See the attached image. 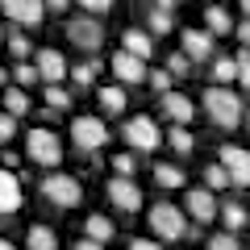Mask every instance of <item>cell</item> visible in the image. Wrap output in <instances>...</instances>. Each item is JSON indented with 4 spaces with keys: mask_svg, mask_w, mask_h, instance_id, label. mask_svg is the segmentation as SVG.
Listing matches in <instances>:
<instances>
[{
    "mask_svg": "<svg viewBox=\"0 0 250 250\" xmlns=\"http://www.w3.org/2000/svg\"><path fill=\"white\" fill-rule=\"evenodd\" d=\"M200 104H205V117L217 125V129H233V125L246 117V113H242V96H238V92H229L225 83L205 88V100H200Z\"/></svg>",
    "mask_w": 250,
    "mask_h": 250,
    "instance_id": "1",
    "label": "cell"
},
{
    "mask_svg": "<svg viewBox=\"0 0 250 250\" xmlns=\"http://www.w3.org/2000/svg\"><path fill=\"white\" fill-rule=\"evenodd\" d=\"M150 229L159 242H179L192 233V225L184 221V208L167 205V200H159V205H150Z\"/></svg>",
    "mask_w": 250,
    "mask_h": 250,
    "instance_id": "2",
    "label": "cell"
},
{
    "mask_svg": "<svg viewBox=\"0 0 250 250\" xmlns=\"http://www.w3.org/2000/svg\"><path fill=\"white\" fill-rule=\"evenodd\" d=\"M25 154L38 163V167H59L62 163V142H59V134L54 129H46V125H38V129H29L25 134Z\"/></svg>",
    "mask_w": 250,
    "mask_h": 250,
    "instance_id": "3",
    "label": "cell"
},
{
    "mask_svg": "<svg viewBox=\"0 0 250 250\" xmlns=\"http://www.w3.org/2000/svg\"><path fill=\"white\" fill-rule=\"evenodd\" d=\"M121 138H125V146H129V150H159V146L167 142L150 113H146V117H129V121L121 125Z\"/></svg>",
    "mask_w": 250,
    "mask_h": 250,
    "instance_id": "4",
    "label": "cell"
},
{
    "mask_svg": "<svg viewBox=\"0 0 250 250\" xmlns=\"http://www.w3.org/2000/svg\"><path fill=\"white\" fill-rule=\"evenodd\" d=\"M42 196L50 200V205H59V208H75L80 196H83V188H80V179L62 175V171H50V175L42 179Z\"/></svg>",
    "mask_w": 250,
    "mask_h": 250,
    "instance_id": "5",
    "label": "cell"
},
{
    "mask_svg": "<svg viewBox=\"0 0 250 250\" xmlns=\"http://www.w3.org/2000/svg\"><path fill=\"white\" fill-rule=\"evenodd\" d=\"M71 142L80 146L83 154L104 150V146H108V125L100 121V117H75V121H71Z\"/></svg>",
    "mask_w": 250,
    "mask_h": 250,
    "instance_id": "6",
    "label": "cell"
},
{
    "mask_svg": "<svg viewBox=\"0 0 250 250\" xmlns=\"http://www.w3.org/2000/svg\"><path fill=\"white\" fill-rule=\"evenodd\" d=\"M67 38H71L75 50L96 54L104 46V25H100V17H71L67 21Z\"/></svg>",
    "mask_w": 250,
    "mask_h": 250,
    "instance_id": "7",
    "label": "cell"
},
{
    "mask_svg": "<svg viewBox=\"0 0 250 250\" xmlns=\"http://www.w3.org/2000/svg\"><path fill=\"white\" fill-rule=\"evenodd\" d=\"M108 200H113L121 213H142V205H146L142 188H138L129 175H113V184H108Z\"/></svg>",
    "mask_w": 250,
    "mask_h": 250,
    "instance_id": "8",
    "label": "cell"
},
{
    "mask_svg": "<svg viewBox=\"0 0 250 250\" xmlns=\"http://www.w3.org/2000/svg\"><path fill=\"white\" fill-rule=\"evenodd\" d=\"M0 13L13 17V25H42V13H46V0H0Z\"/></svg>",
    "mask_w": 250,
    "mask_h": 250,
    "instance_id": "9",
    "label": "cell"
},
{
    "mask_svg": "<svg viewBox=\"0 0 250 250\" xmlns=\"http://www.w3.org/2000/svg\"><path fill=\"white\" fill-rule=\"evenodd\" d=\"M184 208H188V217H192L196 225H213V221H217V213H221L208 188H192V192L184 196Z\"/></svg>",
    "mask_w": 250,
    "mask_h": 250,
    "instance_id": "10",
    "label": "cell"
},
{
    "mask_svg": "<svg viewBox=\"0 0 250 250\" xmlns=\"http://www.w3.org/2000/svg\"><path fill=\"white\" fill-rule=\"evenodd\" d=\"M217 163L229 171V179L238 188H250V150L246 146H221V159Z\"/></svg>",
    "mask_w": 250,
    "mask_h": 250,
    "instance_id": "11",
    "label": "cell"
},
{
    "mask_svg": "<svg viewBox=\"0 0 250 250\" xmlns=\"http://www.w3.org/2000/svg\"><path fill=\"white\" fill-rule=\"evenodd\" d=\"M113 75H117V83H146L150 67H146V59H138V54L117 50L113 54Z\"/></svg>",
    "mask_w": 250,
    "mask_h": 250,
    "instance_id": "12",
    "label": "cell"
},
{
    "mask_svg": "<svg viewBox=\"0 0 250 250\" xmlns=\"http://www.w3.org/2000/svg\"><path fill=\"white\" fill-rule=\"evenodd\" d=\"M38 80L42 83H62L67 80V71H71V67H67V59H62L59 50H38Z\"/></svg>",
    "mask_w": 250,
    "mask_h": 250,
    "instance_id": "13",
    "label": "cell"
},
{
    "mask_svg": "<svg viewBox=\"0 0 250 250\" xmlns=\"http://www.w3.org/2000/svg\"><path fill=\"white\" fill-rule=\"evenodd\" d=\"M213 50H217V42H213L208 29H184V54H188L192 62L213 59Z\"/></svg>",
    "mask_w": 250,
    "mask_h": 250,
    "instance_id": "14",
    "label": "cell"
},
{
    "mask_svg": "<svg viewBox=\"0 0 250 250\" xmlns=\"http://www.w3.org/2000/svg\"><path fill=\"white\" fill-rule=\"evenodd\" d=\"M25 192H21V179L13 175L9 167H0V213H17Z\"/></svg>",
    "mask_w": 250,
    "mask_h": 250,
    "instance_id": "15",
    "label": "cell"
},
{
    "mask_svg": "<svg viewBox=\"0 0 250 250\" xmlns=\"http://www.w3.org/2000/svg\"><path fill=\"white\" fill-rule=\"evenodd\" d=\"M163 117H171L175 125H188L192 117H196V104H192V100H188L184 92H175V88H171L167 96H163Z\"/></svg>",
    "mask_w": 250,
    "mask_h": 250,
    "instance_id": "16",
    "label": "cell"
},
{
    "mask_svg": "<svg viewBox=\"0 0 250 250\" xmlns=\"http://www.w3.org/2000/svg\"><path fill=\"white\" fill-rule=\"evenodd\" d=\"M121 50L138 54V59H150L154 54V34H146V29H125L121 34Z\"/></svg>",
    "mask_w": 250,
    "mask_h": 250,
    "instance_id": "17",
    "label": "cell"
},
{
    "mask_svg": "<svg viewBox=\"0 0 250 250\" xmlns=\"http://www.w3.org/2000/svg\"><path fill=\"white\" fill-rule=\"evenodd\" d=\"M233 25H238V21H233L229 13L221 9V4H208V9H205V29H208L213 38H225V34H233Z\"/></svg>",
    "mask_w": 250,
    "mask_h": 250,
    "instance_id": "18",
    "label": "cell"
},
{
    "mask_svg": "<svg viewBox=\"0 0 250 250\" xmlns=\"http://www.w3.org/2000/svg\"><path fill=\"white\" fill-rule=\"evenodd\" d=\"M217 217H221V225H225L229 233L246 229V221H250V217H246V208H242L238 200H229V205H221V213H217Z\"/></svg>",
    "mask_w": 250,
    "mask_h": 250,
    "instance_id": "19",
    "label": "cell"
},
{
    "mask_svg": "<svg viewBox=\"0 0 250 250\" xmlns=\"http://www.w3.org/2000/svg\"><path fill=\"white\" fill-rule=\"evenodd\" d=\"M25 246L29 250H59V233H54L50 225H34L29 238H25Z\"/></svg>",
    "mask_w": 250,
    "mask_h": 250,
    "instance_id": "20",
    "label": "cell"
},
{
    "mask_svg": "<svg viewBox=\"0 0 250 250\" xmlns=\"http://www.w3.org/2000/svg\"><path fill=\"white\" fill-rule=\"evenodd\" d=\"M100 108H104L108 117L125 113V88H117V83H104V88H100Z\"/></svg>",
    "mask_w": 250,
    "mask_h": 250,
    "instance_id": "21",
    "label": "cell"
},
{
    "mask_svg": "<svg viewBox=\"0 0 250 250\" xmlns=\"http://www.w3.org/2000/svg\"><path fill=\"white\" fill-rule=\"evenodd\" d=\"M167 146H171L175 154H184V159H188V154L196 150V138H192V129H188V125H175V129L167 134Z\"/></svg>",
    "mask_w": 250,
    "mask_h": 250,
    "instance_id": "22",
    "label": "cell"
},
{
    "mask_svg": "<svg viewBox=\"0 0 250 250\" xmlns=\"http://www.w3.org/2000/svg\"><path fill=\"white\" fill-rule=\"evenodd\" d=\"M0 100H4V113H13V117H25L29 113V96H25L21 83H17V88H4V96H0Z\"/></svg>",
    "mask_w": 250,
    "mask_h": 250,
    "instance_id": "23",
    "label": "cell"
},
{
    "mask_svg": "<svg viewBox=\"0 0 250 250\" xmlns=\"http://www.w3.org/2000/svg\"><path fill=\"white\" fill-rule=\"evenodd\" d=\"M83 238L108 242V238H113V221H108V217H100V213H92L88 221H83Z\"/></svg>",
    "mask_w": 250,
    "mask_h": 250,
    "instance_id": "24",
    "label": "cell"
},
{
    "mask_svg": "<svg viewBox=\"0 0 250 250\" xmlns=\"http://www.w3.org/2000/svg\"><path fill=\"white\" fill-rule=\"evenodd\" d=\"M175 29V21H171V9H150V17H146V34H171Z\"/></svg>",
    "mask_w": 250,
    "mask_h": 250,
    "instance_id": "25",
    "label": "cell"
},
{
    "mask_svg": "<svg viewBox=\"0 0 250 250\" xmlns=\"http://www.w3.org/2000/svg\"><path fill=\"white\" fill-rule=\"evenodd\" d=\"M154 184L159 188H184V171L171 167V163H159V167H154Z\"/></svg>",
    "mask_w": 250,
    "mask_h": 250,
    "instance_id": "26",
    "label": "cell"
},
{
    "mask_svg": "<svg viewBox=\"0 0 250 250\" xmlns=\"http://www.w3.org/2000/svg\"><path fill=\"white\" fill-rule=\"evenodd\" d=\"M46 108H54V113L71 108V92L62 88V83H46Z\"/></svg>",
    "mask_w": 250,
    "mask_h": 250,
    "instance_id": "27",
    "label": "cell"
},
{
    "mask_svg": "<svg viewBox=\"0 0 250 250\" xmlns=\"http://www.w3.org/2000/svg\"><path fill=\"white\" fill-rule=\"evenodd\" d=\"M213 83H238V59H217L213 62Z\"/></svg>",
    "mask_w": 250,
    "mask_h": 250,
    "instance_id": "28",
    "label": "cell"
},
{
    "mask_svg": "<svg viewBox=\"0 0 250 250\" xmlns=\"http://www.w3.org/2000/svg\"><path fill=\"white\" fill-rule=\"evenodd\" d=\"M4 42H9V50H13V59H25V54H34V46H29V38L21 34L17 25H13V34H4Z\"/></svg>",
    "mask_w": 250,
    "mask_h": 250,
    "instance_id": "29",
    "label": "cell"
},
{
    "mask_svg": "<svg viewBox=\"0 0 250 250\" xmlns=\"http://www.w3.org/2000/svg\"><path fill=\"white\" fill-rule=\"evenodd\" d=\"M96 71H100L96 62H80V67H71V71H67V80H71V83H80V88H88V83L96 80Z\"/></svg>",
    "mask_w": 250,
    "mask_h": 250,
    "instance_id": "30",
    "label": "cell"
},
{
    "mask_svg": "<svg viewBox=\"0 0 250 250\" xmlns=\"http://www.w3.org/2000/svg\"><path fill=\"white\" fill-rule=\"evenodd\" d=\"M205 184L208 188H229L233 179H229V171H225L221 163H208V167H205Z\"/></svg>",
    "mask_w": 250,
    "mask_h": 250,
    "instance_id": "31",
    "label": "cell"
},
{
    "mask_svg": "<svg viewBox=\"0 0 250 250\" xmlns=\"http://www.w3.org/2000/svg\"><path fill=\"white\" fill-rule=\"evenodd\" d=\"M208 250H242V242H238V233L221 229V233H213V238H208Z\"/></svg>",
    "mask_w": 250,
    "mask_h": 250,
    "instance_id": "32",
    "label": "cell"
},
{
    "mask_svg": "<svg viewBox=\"0 0 250 250\" xmlns=\"http://www.w3.org/2000/svg\"><path fill=\"white\" fill-rule=\"evenodd\" d=\"M146 83H150V88L159 92V96H167V92H171V83H175V75H171V71H150V75H146Z\"/></svg>",
    "mask_w": 250,
    "mask_h": 250,
    "instance_id": "33",
    "label": "cell"
},
{
    "mask_svg": "<svg viewBox=\"0 0 250 250\" xmlns=\"http://www.w3.org/2000/svg\"><path fill=\"white\" fill-rule=\"evenodd\" d=\"M167 71L175 75V80H184V75L192 71V59H188L184 50H179V54H171V59H167Z\"/></svg>",
    "mask_w": 250,
    "mask_h": 250,
    "instance_id": "34",
    "label": "cell"
},
{
    "mask_svg": "<svg viewBox=\"0 0 250 250\" xmlns=\"http://www.w3.org/2000/svg\"><path fill=\"white\" fill-rule=\"evenodd\" d=\"M17 121H21V117L0 113V142H13V138H17Z\"/></svg>",
    "mask_w": 250,
    "mask_h": 250,
    "instance_id": "35",
    "label": "cell"
},
{
    "mask_svg": "<svg viewBox=\"0 0 250 250\" xmlns=\"http://www.w3.org/2000/svg\"><path fill=\"white\" fill-rule=\"evenodd\" d=\"M238 83L250 88V50H238Z\"/></svg>",
    "mask_w": 250,
    "mask_h": 250,
    "instance_id": "36",
    "label": "cell"
},
{
    "mask_svg": "<svg viewBox=\"0 0 250 250\" xmlns=\"http://www.w3.org/2000/svg\"><path fill=\"white\" fill-rule=\"evenodd\" d=\"M17 83L25 88V83H42L38 80V67H29V62H17Z\"/></svg>",
    "mask_w": 250,
    "mask_h": 250,
    "instance_id": "37",
    "label": "cell"
},
{
    "mask_svg": "<svg viewBox=\"0 0 250 250\" xmlns=\"http://www.w3.org/2000/svg\"><path fill=\"white\" fill-rule=\"evenodd\" d=\"M75 4H80L83 13H108L113 9V0H75Z\"/></svg>",
    "mask_w": 250,
    "mask_h": 250,
    "instance_id": "38",
    "label": "cell"
},
{
    "mask_svg": "<svg viewBox=\"0 0 250 250\" xmlns=\"http://www.w3.org/2000/svg\"><path fill=\"white\" fill-rule=\"evenodd\" d=\"M113 171H117V175H134V154H117Z\"/></svg>",
    "mask_w": 250,
    "mask_h": 250,
    "instance_id": "39",
    "label": "cell"
},
{
    "mask_svg": "<svg viewBox=\"0 0 250 250\" xmlns=\"http://www.w3.org/2000/svg\"><path fill=\"white\" fill-rule=\"evenodd\" d=\"M233 34H238V38H242V46L250 50V17H246V21H238V25H233Z\"/></svg>",
    "mask_w": 250,
    "mask_h": 250,
    "instance_id": "40",
    "label": "cell"
},
{
    "mask_svg": "<svg viewBox=\"0 0 250 250\" xmlns=\"http://www.w3.org/2000/svg\"><path fill=\"white\" fill-rule=\"evenodd\" d=\"M129 250H163V242H150V238H134Z\"/></svg>",
    "mask_w": 250,
    "mask_h": 250,
    "instance_id": "41",
    "label": "cell"
},
{
    "mask_svg": "<svg viewBox=\"0 0 250 250\" xmlns=\"http://www.w3.org/2000/svg\"><path fill=\"white\" fill-rule=\"evenodd\" d=\"M75 250H104V242H96V238H80V242H75Z\"/></svg>",
    "mask_w": 250,
    "mask_h": 250,
    "instance_id": "42",
    "label": "cell"
},
{
    "mask_svg": "<svg viewBox=\"0 0 250 250\" xmlns=\"http://www.w3.org/2000/svg\"><path fill=\"white\" fill-rule=\"evenodd\" d=\"M46 9H50V13H67V9H71V0H46Z\"/></svg>",
    "mask_w": 250,
    "mask_h": 250,
    "instance_id": "43",
    "label": "cell"
},
{
    "mask_svg": "<svg viewBox=\"0 0 250 250\" xmlns=\"http://www.w3.org/2000/svg\"><path fill=\"white\" fill-rule=\"evenodd\" d=\"M4 83H9V71H4V67H0V88H4Z\"/></svg>",
    "mask_w": 250,
    "mask_h": 250,
    "instance_id": "44",
    "label": "cell"
},
{
    "mask_svg": "<svg viewBox=\"0 0 250 250\" xmlns=\"http://www.w3.org/2000/svg\"><path fill=\"white\" fill-rule=\"evenodd\" d=\"M0 250H17V246H13V242H4V238H0Z\"/></svg>",
    "mask_w": 250,
    "mask_h": 250,
    "instance_id": "45",
    "label": "cell"
},
{
    "mask_svg": "<svg viewBox=\"0 0 250 250\" xmlns=\"http://www.w3.org/2000/svg\"><path fill=\"white\" fill-rule=\"evenodd\" d=\"M242 13H246V17H250V0H242Z\"/></svg>",
    "mask_w": 250,
    "mask_h": 250,
    "instance_id": "46",
    "label": "cell"
},
{
    "mask_svg": "<svg viewBox=\"0 0 250 250\" xmlns=\"http://www.w3.org/2000/svg\"><path fill=\"white\" fill-rule=\"evenodd\" d=\"M0 46H4V25H0Z\"/></svg>",
    "mask_w": 250,
    "mask_h": 250,
    "instance_id": "47",
    "label": "cell"
},
{
    "mask_svg": "<svg viewBox=\"0 0 250 250\" xmlns=\"http://www.w3.org/2000/svg\"><path fill=\"white\" fill-rule=\"evenodd\" d=\"M0 96H4V88H0Z\"/></svg>",
    "mask_w": 250,
    "mask_h": 250,
    "instance_id": "48",
    "label": "cell"
},
{
    "mask_svg": "<svg viewBox=\"0 0 250 250\" xmlns=\"http://www.w3.org/2000/svg\"><path fill=\"white\" fill-rule=\"evenodd\" d=\"M246 125H250V117H246Z\"/></svg>",
    "mask_w": 250,
    "mask_h": 250,
    "instance_id": "49",
    "label": "cell"
}]
</instances>
